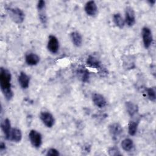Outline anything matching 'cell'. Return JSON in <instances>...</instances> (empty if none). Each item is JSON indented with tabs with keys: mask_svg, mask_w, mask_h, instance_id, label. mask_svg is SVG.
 Here are the masks:
<instances>
[{
	"mask_svg": "<svg viewBox=\"0 0 156 156\" xmlns=\"http://www.w3.org/2000/svg\"><path fill=\"white\" fill-rule=\"evenodd\" d=\"M18 81L19 85L23 89H26L29 85L30 77L24 72L21 71L18 77Z\"/></svg>",
	"mask_w": 156,
	"mask_h": 156,
	"instance_id": "7c38bea8",
	"label": "cell"
},
{
	"mask_svg": "<svg viewBox=\"0 0 156 156\" xmlns=\"http://www.w3.org/2000/svg\"><path fill=\"white\" fill-rule=\"evenodd\" d=\"M108 131L114 140H118L123 133V129L120 124L113 122L108 126Z\"/></svg>",
	"mask_w": 156,
	"mask_h": 156,
	"instance_id": "5b68a950",
	"label": "cell"
},
{
	"mask_svg": "<svg viewBox=\"0 0 156 156\" xmlns=\"http://www.w3.org/2000/svg\"><path fill=\"white\" fill-rule=\"evenodd\" d=\"M60 155L59 152L55 148H50L48 150L46 155L48 156H58Z\"/></svg>",
	"mask_w": 156,
	"mask_h": 156,
	"instance_id": "cb8c5ba5",
	"label": "cell"
},
{
	"mask_svg": "<svg viewBox=\"0 0 156 156\" xmlns=\"http://www.w3.org/2000/svg\"><path fill=\"white\" fill-rule=\"evenodd\" d=\"M40 57L35 53L30 52L26 55L25 61L26 63L29 66L37 65L40 62Z\"/></svg>",
	"mask_w": 156,
	"mask_h": 156,
	"instance_id": "4fadbf2b",
	"label": "cell"
},
{
	"mask_svg": "<svg viewBox=\"0 0 156 156\" xmlns=\"http://www.w3.org/2000/svg\"><path fill=\"white\" fill-rule=\"evenodd\" d=\"M87 65L91 68H93L94 69H101V61L96 57L93 55H89L86 60Z\"/></svg>",
	"mask_w": 156,
	"mask_h": 156,
	"instance_id": "5bb4252c",
	"label": "cell"
},
{
	"mask_svg": "<svg viewBox=\"0 0 156 156\" xmlns=\"http://www.w3.org/2000/svg\"><path fill=\"white\" fill-rule=\"evenodd\" d=\"M7 10L10 18L16 23H22L25 18V14L23 11L18 7H9Z\"/></svg>",
	"mask_w": 156,
	"mask_h": 156,
	"instance_id": "7a4b0ae2",
	"label": "cell"
},
{
	"mask_svg": "<svg viewBox=\"0 0 156 156\" xmlns=\"http://www.w3.org/2000/svg\"><path fill=\"white\" fill-rule=\"evenodd\" d=\"M146 94L147 98L151 101L154 102L156 99V94H155V89L154 87H149L145 89Z\"/></svg>",
	"mask_w": 156,
	"mask_h": 156,
	"instance_id": "7402d4cb",
	"label": "cell"
},
{
	"mask_svg": "<svg viewBox=\"0 0 156 156\" xmlns=\"http://www.w3.org/2000/svg\"><path fill=\"white\" fill-rule=\"evenodd\" d=\"M12 75L10 72L2 67L0 68V87L1 91L6 100L10 101L13 96L11 86Z\"/></svg>",
	"mask_w": 156,
	"mask_h": 156,
	"instance_id": "6da1fadb",
	"label": "cell"
},
{
	"mask_svg": "<svg viewBox=\"0 0 156 156\" xmlns=\"http://www.w3.org/2000/svg\"><path fill=\"white\" fill-rule=\"evenodd\" d=\"M76 74L77 77L83 82H88L90 77V74L88 69L84 67L79 68L76 71Z\"/></svg>",
	"mask_w": 156,
	"mask_h": 156,
	"instance_id": "ac0fdd59",
	"label": "cell"
},
{
	"mask_svg": "<svg viewBox=\"0 0 156 156\" xmlns=\"http://www.w3.org/2000/svg\"><path fill=\"white\" fill-rule=\"evenodd\" d=\"M22 133L21 131L18 128H12L9 140H10L15 143H19L22 140Z\"/></svg>",
	"mask_w": 156,
	"mask_h": 156,
	"instance_id": "2e32d148",
	"label": "cell"
},
{
	"mask_svg": "<svg viewBox=\"0 0 156 156\" xmlns=\"http://www.w3.org/2000/svg\"><path fill=\"white\" fill-rule=\"evenodd\" d=\"M70 38L73 44L76 47H80L82 44V37L80 34L77 31L72 32L70 34Z\"/></svg>",
	"mask_w": 156,
	"mask_h": 156,
	"instance_id": "d6986e66",
	"label": "cell"
},
{
	"mask_svg": "<svg viewBox=\"0 0 156 156\" xmlns=\"http://www.w3.org/2000/svg\"><path fill=\"white\" fill-rule=\"evenodd\" d=\"M1 129L3 132V133L7 140H9V136L12 130L10 121L8 118H5L1 122Z\"/></svg>",
	"mask_w": 156,
	"mask_h": 156,
	"instance_id": "9a60e30c",
	"label": "cell"
},
{
	"mask_svg": "<svg viewBox=\"0 0 156 156\" xmlns=\"http://www.w3.org/2000/svg\"><path fill=\"white\" fill-rule=\"evenodd\" d=\"M125 23L129 27L133 26L136 22L135 13L133 8L130 6H127L125 9Z\"/></svg>",
	"mask_w": 156,
	"mask_h": 156,
	"instance_id": "8992f818",
	"label": "cell"
},
{
	"mask_svg": "<svg viewBox=\"0 0 156 156\" xmlns=\"http://www.w3.org/2000/svg\"><path fill=\"white\" fill-rule=\"evenodd\" d=\"M92 101L98 108H102L107 105V101L104 96L100 93H94L92 94Z\"/></svg>",
	"mask_w": 156,
	"mask_h": 156,
	"instance_id": "8fae6325",
	"label": "cell"
},
{
	"mask_svg": "<svg viewBox=\"0 0 156 156\" xmlns=\"http://www.w3.org/2000/svg\"><path fill=\"white\" fill-rule=\"evenodd\" d=\"M29 139L32 146L35 148H39L42 144V136L36 130L32 129L29 132Z\"/></svg>",
	"mask_w": 156,
	"mask_h": 156,
	"instance_id": "3957f363",
	"label": "cell"
},
{
	"mask_svg": "<svg viewBox=\"0 0 156 156\" xmlns=\"http://www.w3.org/2000/svg\"><path fill=\"white\" fill-rule=\"evenodd\" d=\"M84 10L87 15L93 17L98 14V8L94 1H89L85 4Z\"/></svg>",
	"mask_w": 156,
	"mask_h": 156,
	"instance_id": "9c48e42d",
	"label": "cell"
},
{
	"mask_svg": "<svg viewBox=\"0 0 156 156\" xmlns=\"http://www.w3.org/2000/svg\"><path fill=\"white\" fill-rule=\"evenodd\" d=\"M125 106H126V111L130 117H132L138 113V107L134 102L131 101L126 102Z\"/></svg>",
	"mask_w": 156,
	"mask_h": 156,
	"instance_id": "e0dca14e",
	"label": "cell"
},
{
	"mask_svg": "<svg viewBox=\"0 0 156 156\" xmlns=\"http://www.w3.org/2000/svg\"><path fill=\"white\" fill-rule=\"evenodd\" d=\"M37 10H40L46 8V2L43 0H40L38 2L37 4Z\"/></svg>",
	"mask_w": 156,
	"mask_h": 156,
	"instance_id": "d4e9b609",
	"label": "cell"
},
{
	"mask_svg": "<svg viewBox=\"0 0 156 156\" xmlns=\"http://www.w3.org/2000/svg\"><path fill=\"white\" fill-rule=\"evenodd\" d=\"M141 35L144 48L146 49L149 48L153 42L152 32L150 28L146 26L143 27L142 28Z\"/></svg>",
	"mask_w": 156,
	"mask_h": 156,
	"instance_id": "277c9868",
	"label": "cell"
},
{
	"mask_svg": "<svg viewBox=\"0 0 156 156\" xmlns=\"http://www.w3.org/2000/svg\"><path fill=\"white\" fill-rule=\"evenodd\" d=\"M5 148H6L5 144L3 142H1V144H0V150L1 151H4V150L5 149Z\"/></svg>",
	"mask_w": 156,
	"mask_h": 156,
	"instance_id": "484cf974",
	"label": "cell"
},
{
	"mask_svg": "<svg viewBox=\"0 0 156 156\" xmlns=\"http://www.w3.org/2000/svg\"><path fill=\"white\" fill-rule=\"evenodd\" d=\"M121 145L122 149L126 152H130L134 147V143L133 140L129 138H126L122 140Z\"/></svg>",
	"mask_w": 156,
	"mask_h": 156,
	"instance_id": "ffe728a7",
	"label": "cell"
},
{
	"mask_svg": "<svg viewBox=\"0 0 156 156\" xmlns=\"http://www.w3.org/2000/svg\"><path fill=\"white\" fill-rule=\"evenodd\" d=\"M149 2L151 5H154V4H155V0H154V1H149Z\"/></svg>",
	"mask_w": 156,
	"mask_h": 156,
	"instance_id": "4316f807",
	"label": "cell"
},
{
	"mask_svg": "<svg viewBox=\"0 0 156 156\" xmlns=\"http://www.w3.org/2000/svg\"><path fill=\"white\" fill-rule=\"evenodd\" d=\"M113 21L116 26L119 29H122L126 24L124 19L119 13H116L113 15Z\"/></svg>",
	"mask_w": 156,
	"mask_h": 156,
	"instance_id": "44dd1931",
	"label": "cell"
},
{
	"mask_svg": "<svg viewBox=\"0 0 156 156\" xmlns=\"http://www.w3.org/2000/svg\"><path fill=\"white\" fill-rule=\"evenodd\" d=\"M47 48L48 51L52 54H55L58 52L59 49V41L55 36L53 35L49 36Z\"/></svg>",
	"mask_w": 156,
	"mask_h": 156,
	"instance_id": "ba28073f",
	"label": "cell"
},
{
	"mask_svg": "<svg viewBox=\"0 0 156 156\" xmlns=\"http://www.w3.org/2000/svg\"><path fill=\"white\" fill-rule=\"evenodd\" d=\"M40 118L42 122L48 128H51L55 124L54 117L49 112H41L40 114Z\"/></svg>",
	"mask_w": 156,
	"mask_h": 156,
	"instance_id": "52a82bcc",
	"label": "cell"
},
{
	"mask_svg": "<svg viewBox=\"0 0 156 156\" xmlns=\"http://www.w3.org/2000/svg\"><path fill=\"white\" fill-rule=\"evenodd\" d=\"M131 118L132 119L128 124V133L130 136H133L137 132L140 118L138 116L136 117V115Z\"/></svg>",
	"mask_w": 156,
	"mask_h": 156,
	"instance_id": "30bf717a",
	"label": "cell"
},
{
	"mask_svg": "<svg viewBox=\"0 0 156 156\" xmlns=\"http://www.w3.org/2000/svg\"><path fill=\"white\" fill-rule=\"evenodd\" d=\"M108 154L111 156H118L121 155V154L119 150V149L116 146H112L110 147L108 150Z\"/></svg>",
	"mask_w": 156,
	"mask_h": 156,
	"instance_id": "603a6c76",
	"label": "cell"
}]
</instances>
